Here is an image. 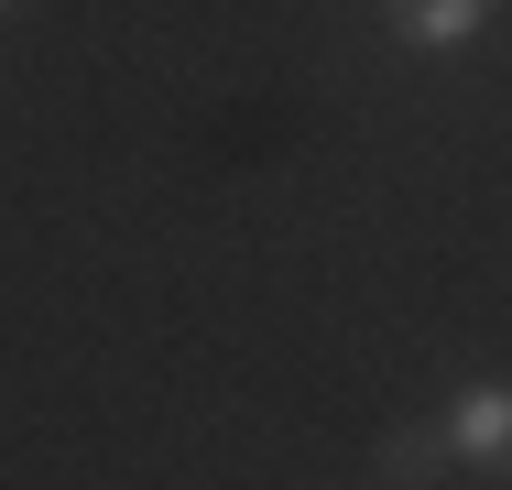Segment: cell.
Instances as JSON below:
<instances>
[{
  "label": "cell",
  "mask_w": 512,
  "mask_h": 490,
  "mask_svg": "<svg viewBox=\"0 0 512 490\" xmlns=\"http://www.w3.org/2000/svg\"><path fill=\"white\" fill-rule=\"evenodd\" d=\"M502 436H512V392H480V403L458 414V436H447V447H480V458H502Z\"/></svg>",
  "instance_id": "3"
},
{
  "label": "cell",
  "mask_w": 512,
  "mask_h": 490,
  "mask_svg": "<svg viewBox=\"0 0 512 490\" xmlns=\"http://www.w3.org/2000/svg\"><path fill=\"white\" fill-rule=\"evenodd\" d=\"M502 469H512V436H502Z\"/></svg>",
  "instance_id": "5"
},
{
  "label": "cell",
  "mask_w": 512,
  "mask_h": 490,
  "mask_svg": "<svg viewBox=\"0 0 512 490\" xmlns=\"http://www.w3.org/2000/svg\"><path fill=\"white\" fill-rule=\"evenodd\" d=\"M436 469H447V425H393L382 436V480L393 490H425Z\"/></svg>",
  "instance_id": "1"
},
{
  "label": "cell",
  "mask_w": 512,
  "mask_h": 490,
  "mask_svg": "<svg viewBox=\"0 0 512 490\" xmlns=\"http://www.w3.org/2000/svg\"><path fill=\"white\" fill-rule=\"evenodd\" d=\"M11 11H22V0H0V22H11Z\"/></svg>",
  "instance_id": "4"
},
{
  "label": "cell",
  "mask_w": 512,
  "mask_h": 490,
  "mask_svg": "<svg viewBox=\"0 0 512 490\" xmlns=\"http://www.w3.org/2000/svg\"><path fill=\"white\" fill-rule=\"evenodd\" d=\"M480 11H491V0H393V22H404L414 44H458Z\"/></svg>",
  "instance_id": "2"
}]
</instances>
